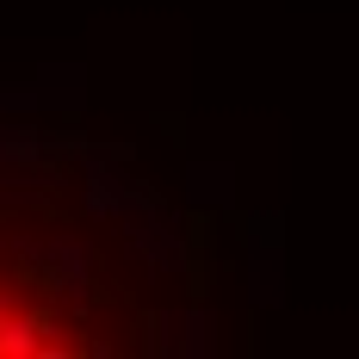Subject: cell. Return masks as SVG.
<instances>
[{
    "label": "cell",
    "instance_id": "6da1fadb",
    "mask_svg": "<svg viewBox=\"0 0 359 359\" xmlns=\"http://www.w3.org/2000/svg\"><path fill=\"white\" fill-rule=\"evenodd\" d=\"M62 323L32 297V279H0V353H69Z\"/></svg>",
    "mask_w": 359,
    "mask_h": 359
}]
</instances>
